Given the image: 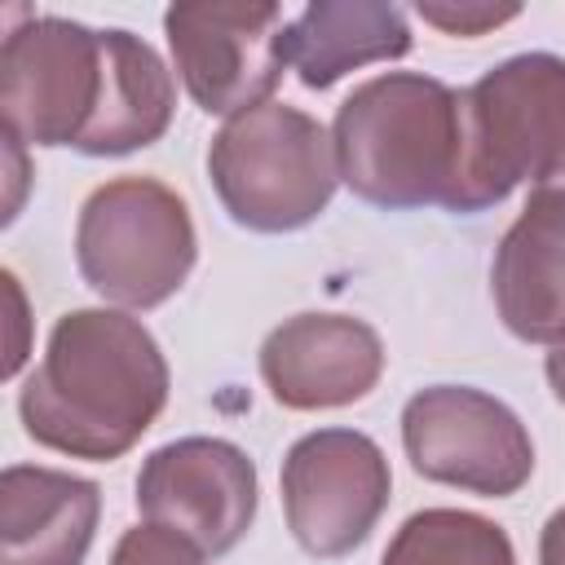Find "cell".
I'll use <instances>...</instances> for the list:
<instances>
[{"mask_svg":"<svg viewBox=\"0 0 565 565\" xmlns=\"http://www.w3.org/2000/svg\"><path fill=\"white\" fill-rule=\"evenodd\" d=\"M168 358L124 309H71L53 322L40 366L18 393L31 441L71 459L128 455L168 406Z\"/></svg>","mask_w":565,"mask_h":565,"instance_id":"6da1fadb","label":"cell"},{"mask_svg":"<svg viewBox=\"0 0 565 565\" xmlns=\"http://www.w3.org/2000/svg\"><path fill=\"white\" fill-rule=\"evenodd\" d=\"M331 141L358 199L388 212H472L468 93L419 71H384L340 102Z\"/></svg>","mask_w":565,"mask_h":565,"instance_id":"7a4b0ae2","label":"cell"},{"mask_svg":"<svg viewBox=\"0 0 565 565\" xmlns=\"http://www.w3.org/2000/svg\"><path fill=\"white\" fill-rule=\"evenodd\" d=\"M207 177L234 225L291 234L327 212L340 163L331 132L313 115L265 102L221 124L207 146Z\"/></svg>","mask_w":565,"mask_h":565,"instance_id":"3957f363","label":"cell"},{"mask_svg":"<svg viewBox=\"0 0 565 565\" xmlns=\"http://www.w3.org/2000/svg\"><path fill=\"white\" fill-rule=\"evenodd\" d=\"M194 256L199 238L190 203L159 177H115L79 207V278L119 309H154L177 296Z\"/></svg>","mask_w":565,"mask_h":565,"instance_id":"277c9868","label":"cell"},{"mask_svg":"<svg viewBox=\"0 0 565 565\" xmlns=\"http://www.w3.org/2000/svg\"><path fill=\"white\" fill-rule=\"evenodd\" d=\"M472 212L503 203L521 181L565 190V57L516 53L468 88Z\"/></svg>","mask_w":565,"mask_h":565,"instance_id":"5b68a950","label":"cell"},{"mask_svg":"<svg viewBox=\"0 0 565 565\" xmlns=\"http://www.w3.org/2000/svg\"><path fill=\"white\" fill-rule=\"evenodd\" d=\"M106 93V31L71 18H26L0 44L4 137L71 146L88 137Z\"/></svg>","mask_w":565,"mask_h":565,"instance_id":"8992f818","label":"cell"},{"mask_svg":"<svg viewBox=\"0 0 565 565\" xmlns=\"http://www.w3.org/2000/svg\"><path fill=\"white\" fill-rule=\"evenodd\" d=\"M402 446L424 481L481 499H508L534 472V441L521 415L468 384L419 388L402 406Z\"/></svg>","mask_w":565,"mask_h":565,"instance_id":"52a82bcc","label":"cell"},{"mask_svg":"<svg viewBox=\"0 0 565 565\" xmlns=\"http://www.w3.org/2000/svg\"><path fill=\"white\" fill-rule=\"evenodd\" d=\"M168 49L190 102L207 115L234 119L269 102L282 79V9L190 0L163 13Z\"/></svg>","mask_w":565,"mask_h":565,"instance_id":"ba28073f","label":"cell"},{"mask_svg":"<svg viewBox=\"0 0 565 565\" xmlns=\"http://www.w3.org/2000/svg\"><path fill=\"white\" fill-rule=\"evenodd\" d=\"M388 459L358 428L305 433L282 459L287 530L318 561H335L362 547L388 508Z\"/></svg>","mask_w":565,"mask_h":565,"instance_id":"9c48e42d","label":"cell"},{"mask_svg":"<svg viewBox=\"0 0 565 565\" xmlns=\"http://www.w3.org/2000/svg\"><path fill=\"white\" fill-rule=\"evenodd\" d=\"M137 512L181 530L207 556H225L252 530L256 463L225 437H177L146 455L137 472Z\"/></svg>","mask_w":565,"mask_h":565,"instance_id":"30bf717a","label":"cell"},{"mask_svg":"<svg viewBox=\"0 0 565 565\" xmlns=\"http://www.w3.org/2000/svg\"><path fill=\"white\" fill-rule=\"evenodd\" d=\"M384 375V340L353 313H296L260 344V380L287 411L362 402Z\"/></svg>","mask_w":565,"mask_h":565,"instance_id":"8fae6325","label":"cell"},{"mask_svg":"<svg viewBox=\"0 0 565 565\" xmlns=\"http://www.w3.org/2000/svg\"><path fill=\"white\" fill-rule=\"evenodd\" d=\"M490 291L516 340H565V190H530L525 207L499 238Z\"/></svg>","mask_w":565,"mask_h":565,"instance_id":"7c38bea8","label":"cell"},{"mask_svg":"<svg viewBox=\"0 0 565 565\" xmlns=\"http://www.w3.org/2000/svg\"><path fill=\"white\" fill-rule=\"evenodd\" d=\"M97 516V481L9 463L0 472V565H84Z\"/></svg>","mask_w":565,"mask_h":565,"instance_id":"4fadbf2b","label":"cell"},{"mask_svg":"<svg viewBox=\"0 0 565 565\" xmlns=\"http://www.w3.org/2000/svg\"><path fill=\"white\" fill-rule=\"evenodd\" d=\"M411 53V26L397 4L375 0H318L305 4L282 31V57L305 88H331L358 66L397 62Z\"/></svg>","mask_w":565,"mask_h":565,"instance_id":"5bb4252c","label":"cell"},{"mask_svg":"<svg viewBox=\"0 0 565 565\" xmlns=\"http://www.w3.org/2000/svg\"><path fill=\"white\" fill-rule=\"evenodd\" d=\"M177 110V84L163 57L132 31H106V93L102 110L79 141V154L110 159L154 146Z\"/></svg>","mask_w":565,"mask_h":565,"instance_id":"9a60e30c","label":"cell"},{"mask_svg":"<svg viewBox=\"0 0 565 565\" xmlns=\"http://www.w3.org/2000/svg\"><path fill=\"white\" fill-rule=\"evenodd\" d=\"M380 565H516L499 521L463 508H424L397 525Z\"/></svg>","mask_w":565,"mask_h":565,"instance_id":"2e32d148","label":"cell"},{"mask_svg":"<svg viewBox=\"0 0 565 565\" xmlns=\"http://www.w3.org/2000/svg\"><path fill=\"white\" fill-rule=\"evenodd\" d=\"M203 561L207 552L194 539H185L172 525H154V521L124 530L110 556V565H203Z\"/></svg>","mask_w":565,"mask_h":565,"instance_id":"e0dca14e","label":"cell"},{"mask_svg":"<svg viewBox=\"0 0 565 565\" xmlns=\"http://www.w3.org/2000/svg\"><path fill=\"white\" fill-rule=\"evenodd\" d=\"M424 22H433L437 31L446 35H463V40H477L503 22H512L521 9L516 4H419L415 9Z\"/></svg>","mask_w":565,"mask_h":565,"instance_id":"ac0fdd59","label":"cell"},{"mask_svg":"<svg viewBox=\"0 0 565 565\" xmlns=\"http://www.w3.org/2000/svg\"><path fill=\"white\" fill-rule=\"evenodd\" d=\"M539 565H565V508H556L539 534Z\"/></svg>","mask_w":565,"mask_h":565,"instance_id":"d6986e66","label":"cell"},{"mask_svg":"<svg viewBox=\"0 0 565 565\" xmlns=\"http://www.w3.org/2000/svg\"><path fill=\"white\" fill-rule=\"evenodd\" d=\"M547 384H552V393H556V402L565 406V340L561 344H552V353H547Z\"/></svg>","mask_w":565,"mask_h":565,"instance_id":"ffe728a7","label":"cell"}]
</instances>
